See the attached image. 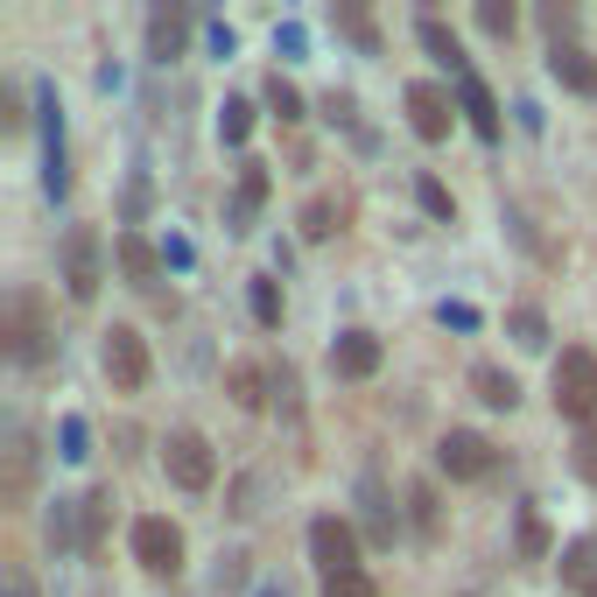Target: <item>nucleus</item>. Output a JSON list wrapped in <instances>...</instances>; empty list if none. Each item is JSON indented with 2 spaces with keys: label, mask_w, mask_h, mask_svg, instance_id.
Instances as JSON below:
<instances>
[{
  "label": "nucleus",
  "mask_w": 597,
  "mask_h": 597,
  "mask_svg": "<svg viewBox=\"0 0 597 597\" xmlns=\"http://www.w3.org/2000/svg\"><path fill=\"white\" fill-rule=\"evenodd\" d=\"M310 50V35H302V22H281L275 29V56H302Z\"/></svg>",
  "instance_id": "c9c22d12"
},
{
  "label": "nucleus",
  "mask_w": 597,
  "mask_h": 597,
  "mask_svg": "<svg viewBox=\"0 0 597 597\" xmlns=\"http://www.w3.org/2000/svg\"><path fill=\"white\" fill-rule=\"evenodd\" d=\"M183 35H190V14L183 8H156V14H148V56H156V64H177Z\"/></svg>",
  "instance_id": "4468645a"
},
{
  "label": "nucleus",
  "mask_w": 597,
  "mask_h": 597,
  "mask_svg": "<svg viewBox=\"0 0 597 597\" xmlns=\"http://www.w3.org/2000/svg\"><path fill=\"white\" fill-rule=\"evenodd\" d=\"M50 542H56V548H71V542H78V534H71V507H64V499L50 507Z\"/></svg>",
  "instance_id": "58836bf2"
},
{
  "label": "nucleus",
  "mask_w": 597,
  "mask_h": 597,
  "mask_svg": "<svg viewBox=\"0 0 597 597\" xmlns=\"http://www.w3.org/2000/svg\"><path fill=\"white\" fill-rule=\"evenodd\" d=\"M99 281H106V246L92 225H71L64 233V296L71 302H92L99 296Z\"/></svg>",
  "instance_id": "7ed1b4c3"
},
{
  "label": "nucleus",
  "mask_w": 597,
  "mask_h": 597,
  "mask_svg": "<svg viewBox=\"0 0 597 597\" xmlns=\"http://www.w3.org/2000/svg\"><path fill=\"white\" fill-rule=\"evenodd\" d=\"M408 127L422 141H443V134H450V92L443 85H408Z\"/></svg>",
  "instance_id": "9b49d317"
},
{
  "label": "nucleus",
  "mask_w": 597,
  "mask_h": 597,
  "mask_svg": "<svg viewBox=\"0 0 597 597\" xmlns=\"http://www.w3.org/2000/svg\"><path fill=\"white\" fill-rule=\"evenodd\" d=\"M436 317L450 323V331H478V310H471V302H436Z\"/></svg>",
  "instance_id": "e433bc0d"
},
{
  "label": "nucleus",
  "mask_w": 597,
  "mask_h": 597,
  "mask_svg": "<svg viewBox=\"0 0 597 597\" xmlns=\"http://www.w3.org/2000/svg\"><path fill=\"white\" fill-rule=\"evenodd\" d=\"M323 113H331L338 127H359V106H352V92H331V99H323Z\"/></svg>",
  "instance_id": "ea45409f"
},
{
  "label": "nucleus",
  "mask_w": 597,
  "mask_h": 597,
  "mask_svg": "<svg viewBox=\"0 0 597 597\" xmlns=\"http://www.w3.org/2000/svg\"><path fill=\"white\" fill-rule=\"evenodd\" d=\"M415 35H422V50H429V56H436V64H450V71H457V78H471V64H465V50H457V35H450V29H443V22H436V14H422V22H415Z\"/></svg>",
  "instance_id": "dca6fc26"
},
{
  "label": "nucleus",
  "mask_w": 597,
  "mask_h": 597,
  "mask_svg": "<svg viewBox=\"0 0 597 597\" xmlns=\"http://www.w3.org/2000/svg\"><path fill=\"white\" fill-rule=\"evenodd\" d=\"M471 387H478V401H486V408H513V401H520V380L499 373V365H478Z\"/></svg>",
  "instance_id": "6ab92c4d"
},
{
  "label": "nucleus",
  "mask_w": 597,
  "mask_h": 597,
  "mask_svg": "<svg viewBox=\"0 0 597 597\" xmlns=\"http://www.w3.org/2000/svg\"><path fill=\"white\" fill-rule=\"evenodd\" d=\"M548 71H555V85H563V92H576V99H597V56H590L584 43H569V35H563V43L548 50Z\"/></svg>",
  "instance_id": "9d476101"
},
{
  "label": "nucleus",
  "mask_w": 597,
  "mask_h": 597,
  "mask_svg": "<svg viewBox=\"0 0 597 597\" xmlns=\"http://www.w3.org/2000/svg\"><path fill=\"white\" fill-rule=\"evenodd\" d=\"M260 597H288V590H281V584H260Z\"/></svg>",
  "instance_id": "79ce46f5"
},
{
  "label": "nucleus",
  "mask_w": 597,
  "mask_h": 597,
  "mask_svg": "<svg viewBox=\"0 0 597 597\" xmlns=\"http://www.w3.org/2000/svg\"><path fill=\"white\" fill-rule=\"evenodd\" d=\"M408 507H415V527L436 534V520H443V513H436V492H429V486H408Z\"/></svg>",
  "instance_id": "473e14b6"
},
{
  "label": "nucleus",
  "mask_w": 597,
  "mask_h": 597,
  "mask_svg": "<svg viewBox=\"0 0 597 597\" xmlns=\"http://www.w3.org/2000/svg\"><path fill=\"white\" fill-rule=\"evenodd\" d=\"M380 359H387V344H380L373 331H338L331 338V373L338 380H373Z\"/></svg>",
  "instance_id": "1a4fd4ad"
},
{
  "label": "nucleus",
  "mask_w": 597,
  "mask_h": 597,
  "mask_svg": "<svg viewBox=\"0 0 597 597\" xmlns=\"http://www.w3.org/2000/svg\"><path fill=\"white\" fill-rule=\"evenodd\" d=\"M548 387H555V415H569V422H597V352H584V344H569L563 359H555V373H548Z\"/></svg>",
  "instance_id": "f257e3e1"
},
{
  "label": "nucleus",
  "mask_w": 597,
  "mask_h": 597,
  "mask_svg": "<svg viewBox=\"0 0 597 597\" xmlns=\"http://www.w3.org/2000/svg\"><path fill=\"white\" fill-rule=\"evenodd\" d=\"M260 204H267V169L246 162L239 169V190H233V211H225V233H246V225L260 218Z\"/></svg>",
  "instance_id": "ddd939ff"
},
{
  "label": "nucleus",
  "mask_w": 597,
  "mask_h": 597,
  "mask_svg": "<svg viewBox=\"0 0 597 597\" xmlns=\"http://www.w3.org/2000/svg\"><path fill=\"white\" fill-rule=\"evenodd\" d=\"M563 584L597 590V534H584V542H569V548H563Z\"/></svg>",
  "instance_id": "a211bd4d"
},
{
  "label": "nucleus",
  "mask_w": 597,
  "mask_h": 597,
  "mask_svg": "<svg viewBox=\"0 0 597 597\" xmlns=\"http://www.w3.org/2000/svg\"><path fill=\"white\" fill-rule=\"evenodd\" d=\"M162 465H169V478H177L183 492H211V478H218V457H211V443L198 429H169Z\"/></svg>",
  "instance_id": "39448f33"
},
{
  "label": "nucleus",
  "mask_w": 597,
  "mask_h": 597,
  "mask_svg": "<svg viewBox=\"0 0 597 597\" xmlns=\"http://www.w3.org/2000/svg\"><path fill=\"white\" fill-rule=\"evenodd\" d=\"M134 563L148 576H183V527L162 513H141L134 520Z\"/></svg>",
  "instance_id": "20e7f679"
},
{
  "label": "nucleus",
  "mask_w": 597,
  "mask_h": 597,
  "mask_svg": "<svg viewBox=\"0 0 597 597\" xmlns=\"http://www.w3.org/2000/svg\"><path fill=\"white\" fill-rule=\"evenodd\" d=\"M0 597H35V584H29V569H22V563L0 569Z\"/></svg>",
  "instance_id": "4c0bfd02"
},
{
  "label": "nucleus",
  "mask_w": 597,
  "mask_h": 597,
  "mask_svg": "<svg viewBox=\"0 0 597 597\" xmlns=\"http://www.w3.org/2000/svg\"><path fill=\"white\" fill-rule=\"evenodd\" d=\"M106 507H113V486H99V492H92V499H85V555H92V548H99V527H106Z\"/></svg>",
  "instance_id": "7c9ffc66"
},
{
  "label": "nucleus",
  "mask_w": 597,
  "mask_h": 597,
  "mask_svg": "<svg viewBox=\"0 0 597 597\" xmlns=\"http://www.w3.org/2000/svg\"><path fill=\"white\" fill-rule=\"evenodd\" d=\"M267 106H275V113H281V120H302V92H296V85H288V78H281V71H275V78H267Z\"/></svg>",
  "instance_id": "c756f323"
},
{
  "label": "nucleus",
  "mask_w": 597,
  "mask_h": 597,
  "mask_svg": "<svg viewBox=\"0 0 597 597\" xmlns=\"http://www.w3.org/2000/svg\"><path fill=\"white\" fill-rule=\"evenodd\" d=\"M148 211V177H134V190H127V218H141Z\"/></svg>",
  "instance_id": "a19ab883"
},
{
  "label": "nucleus",
  "mask_w": 597,
  "mask_h": 597,
  "mask_svg": "<svg viewBox=\"0 0 597 597\" xmlns=\"http://www.w3.org/2000/svg\"><path fill=\"white\" fill-rule=\"evenodd\" d=\"M310 555H317V569H323V584L331 576H359L365 563H359V534L344 527L338 513H323V520H310Z\"/></svg>",
  "instance_id": "0eeeda50"
},
{
  "label": "nucleus",
  "mask_w": 597,
  "mask_h": 597,
  "mask_svg": "<svg viewBox=\"0 0 597 597\" xmlns=\"http://www.w3.org/2000/svg\"><path fill=\"white\" fill-rule=\"evenodd\" d=\"M338 218H344V211H338L331 198H310V204H302V239H331Z\"/></svg>",
  "instance_id": "a878e982"
},
{
  "label": "nucleus",
  "mask_w": 597,
  "mask_h": 597,
  "mask_svg": "<svg viewBox=\"0 0 597 597\" xmlns=\"http://www.w3.org/2000/svg\"><path fill=\"white\" fill-rule=\"evenodd\" d=\"M225 387H233L239 408H267V373H260V365H233V373H225Z\"/></svg>",
  "instance_id": "5701e85b"
},
{
  "label": "nucleus",
  "mask_w": 597,
  "mask_h": 597,
  "mask_svg": "<svg viewBox=\"0 0 597 597\" xmlns=\"http://www.w3.org/2000/svg\"><path fill=\"white\" fill-rule=\"evenodd\" d=\"M590 597H597V590H590Z\"/></svg>",
  "instance_id": "37998d69"
},
{
  "label": "nucleus",
  "mask_w": 597,
  "mask_h": 597,
  "mask_svg": "<svg viewBox=\"0 0 597 597\" xmlns=\"http://www.w3.org/2000/svg\"><path fill=\"white\" fill-rule=\"evenodd\" d=\"M457 106H465V120H471V134L478 141H499V99L486 92V78H457Z\"/></svg>",
  "instance_id": "f8f14e48"
},
{
  "label": "nucleus",
  "mask_w": 597,
  "mask_h": 597,
  "mask_svg": "<svg viewBox=\"0 0 597 597\" xmlns=\"http://www.w3.org/2000/svg\"><path fill=\"white\" fill-rule=\"evenodd\" d=\"M120 267H127V281L134 288H162V246H148L141 233H120Z\"/></svg>",
  "instance_id": "2eb2a0df"
},
{
  "label": "nucleus",
  "mask_w": 597,
  "mask_h": 597,
  "mask_svg": "<svg viewBox=\"0 0 597 597\" xmlns=\"http://www.w3.org/2000/svg\"><path fill=\"white\" fill-rule=\"evenodd\" d=\"M99 359H106V380H113L120 394H141V387H148V338L134 331V323H113Z\"/></svg>",
  "instance_id": "423d86ee"
},
{
  "label": "nucleus",
  "mask_w": 597,
  "mask_h": 597,
  "mask_svg": "<svg viewBox=\"0 0 597 597\" xmlns=\"http://www.w3.org/2000/svg\"><path fill=\"white\" fill-rule=\"evenodd\" d=\"M0 338H8V359H22V365H35L50 352V310H43L35 288H14V296H8V310H0Z\"/></svg>",
  "instance_id": "f03ea898"
},
{
  "label": "nucleus",
  "mask_w": 597,
  "mask_h": 597,
  "mask_svg": "<svg viewBox=\"0 0 597 597\" xmlns=\"http://www.w3.org/2000/svg\"><path fill=\"white\" fill-rule=\"evenodd\" d=\"M415 198H422V211H429V218H443V225L457 218V198H450L436 177H415Z\"/></svg>",
  "instance_id": "bb28decb"
},
{
  "label": "nucleus",
  "mask_w": 597,
  "mask_h": 597,
  "mask_svg": "<svg viewBox=\"0 0 597 597\" xmlns=\"http://www.w3.org/2000/svg\"><path fill=\"white\" fill-rule=\"evenodd\" d=\"M246 134H254V106H246V99H225V106H218V141H225V148H246Z\"/></svg>",
  "instance_id": "393cba45"
},
{
  "label": "nucleus",
  "mask_w": 597,
  "mask_h": 597,
  "mask_svg": "<svg viewBox=\"0 0 597 597\" xmlns=\"http://www.w3.org/2000/svg\"><path fill=\"white\" fill-rule=\"evenodd\" d=\"M323 597H380V590H373V576L359 569V576H331V584H323Z\"/></svg>",
  "instance_id": "72a5a7b5"
},
{
  "label": "nucleus",
  "mask_w": 597,
  "mask_h": 597,
  "mask_svg": "<svg viewBox=\"0 0 597 597\" xmlns=\"http://www.w3.org/2000/svg\"><path fill=\"white\" fill-rule=\"evenodd\" d=\"M520 555H527V563H542V555H548V527L534 520V507H520Z\"/></svg>",
  "instance_id": "cd10ccee"
},
{
  "label": "nucleus",
  "mask_w": 597,
  "mask_h": 597,
  "mask_svg": "<svg viewBox=\"0 0 597 597\" xmlns=\"http://www.w3.org/2000/svg\"><path fill=\"white\" fill-rule=\"evenodd\" d=\"M246 296H254V317L267 323V331H281V281L275 275H254V281H246Z\"/></svg>",
  "instance_id": "b1692460"
},
{
  "label": "nucleus",
  "mask_w": 597,
  "mask_h": 597,
  "mask_svg": "<svg viewBox=\"0 0 597 597\" xmlns=\"http://www.w3.org/2000/svg\"><path fill=\"white\" fill-rule=\"evenodd\" d=\"M576 471H584L590 486H597V422H590L584 436H576Z\"/></svg>",
  "instance_id": "f704fd0d"
},
{
  "label": "nucleus",
  "mask_w": 597,
  "mask_h": 597,
  "mask_svg": "<svg viewBox=\"0 0 597 597\" xmlns=\"http://www.w3.org/2000/svg\"><path fill=\"white\" fill-rule=\"evenodd\" d=\"M338 29L352 35V43H359L365 56H380V29H373V14H365L359 0H338Z\"/></svg>",
  "instance_id": "412c9836"
},
{
  "label": "nucleus",
  "mask_w": 597,
  "mask_h": 597,
  "mask_svg": "<svg viewBox=\"0 0 597 597\" xmlns=\"http://www.w3.org/2000/svg\"><path fill=\"white\" fill-rule=\"evenodd\" d=\"M507 331H513V344H520V352H542V344H548V317L534 310V302H520V310L507 317Z\"/></svg>",
  "instance_id": "aec40b11"
},
{
  "label": "nucleus",
  "mask_w": 597,
  "mask_h": 597,
  "mask_svg": "<svg viewBox=\"0 0 597 597\" xmlns=\"http://www.w3.org/2000/svg\"><path fill=\"white\" fill-rule=\"evenodd\" d=\"M190 260H198V246H190L183 233H162V267L169 275H190Z\"/></svg>",
  "instance_id": "2f4dec72"
},
{
  "label": "nucleus",
  "mask_w": 597,
  "mask_h": 597,
  "mask_svg": "<svg viewBox=\"0 0 597 597\" xmlns=\"http://www.w3.org/2000/svg\"><path fill=\"white\" fill-rule=\"evenodd\" d=\"M56 457H64V465H85V457H92V429H85V415H64V422H56Z\"/></svg>",
  "instance_id": "4be33fe9"
},
{
  "label": "nucleus",
  "mask_w": 597,
  "mask_h": 597,
  "mask_svg": "<svg viewBox=\"0 0 597 597\" xmlns=\"http://www.w3.org/2000/svg\"><path fill=\"white\" fill-rule=\"evenodd\" d=\"M359 499H365V527H373V542H394V499H387V486H380V471H365Z\"/></svg>",
  "instance_id": "f3484780"
},
{
  "label": "nucleus",
  "mask_w": 597,
  "mask_h": 597,
  "mask_svg": "<svg viewBox=\"0 0 597 597\" xmlns=\"http://www.w3.org/2000/svg\"><path fill=\"white\" fill-rule=\"evenodd\" d=\"M513 22H520L513 0H478V29L486 35H513Z\"/></svg>",
  "instance_id": "c85d7f7f"
},
{
  "label": "nucleus",
  "mask_w": 597,
  "mask_h": 597,
  "mask_svg": "<svg viewBox=\"0 0 597 597\" xmlns=\"http://www.w3.org/2000/svg\"><path fill=\"white\" fill-rule=\"evenodd\" d=\"M436 465L450 471V478H486V471L499 465V450H492L478 429H450V436L436 443Z\"/></svg>",
  "instance_id": "6e6552de"
}]
</instances>
